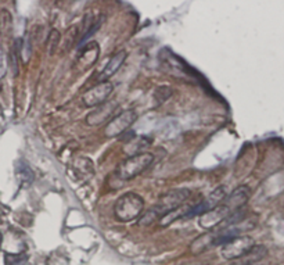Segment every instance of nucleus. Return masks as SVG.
<instances>
[{"instance_id": "obj_19", "label": "nucleus", "mask_w": 284, "mask_h": 265, "mask_svg": "<svg viewBox=\"0 0 284 265\" xmlns=\"http://www.w3.org/2000/svg\"><path fill=\"white\" fill-rule=\"evenodd\" d=\"M26 261H28V256L24 253H20V254L6 253L4 254V264L6 265H25Z\"/></svg>"}, {"instance_id": "obj_20", "label": "nucleus", "mask_w": 284, "mask_h": 265, "mask_svg": "<svg viewBox=\"0 0 284 265\" xmlns=\"http://www.w3.org/2000/svg\"><path fill=\"white\" fill-rule=\"evenodd\" d=\"M60 32L57 31V29H53L50 35H49L48 38V48H49V54L50 56H53L55 53V50L58 48V45H60Z\"/></svg>"}, {"instance_id": "obj_4", "label": "nucleus", "mask_w": 284, "mask_h": 265, "mask_svg": "<svg viewBox=\"0 0 284 265\" xmlns=\"http://www.w3.org/2000/svg\"><path fill=\"white\" fill-rule=\"evenodd\" d=\"M153 161H154V156L151 153L144 152L136 156H130L129 159L119 164V167L117 168V177L122 181L133 179L149 168Z\"/></svg>"}, {"instance_id": "obj_5", "label": "nucleus", "mask_w": 284, "mask_h": 265, "mask_svg": "<svg viewBox=\"0 0 284 265\" xmlns=\"http://www.w3.org/2000/svg\"><path fill=\"white\" fill-rule=\"evenodd\" d=\"M226 187L225 186H219L216 187L215 190L209 193L204 200H201L196 206H190L189 212L186 218H193V217H201L203 214L212 211L213 209H216L222 201L226 199Z\"/></svg>"}, {"instance_id": "obj_3", "label": "nucleus", "mask_w": 284, "mask_h": 265, "mask_svg": "<svg viewBox=\"0 0 284 265\" xmlns=\"http://www.w3.org/2000/svg\"><path fill=\"white\" fill-rule=\"evenodd\" d=\"M144 211V200L140 194L125 193L114 204V215L121 222H129L139 218Z\"/></svg>"}, {"instance_id": "obj_18", "label": "nucleus", "mask_w": 284, "mask_h": 265, "mask_svg": "<svg viewBox=\"0 0 284 265\" xmlns=\"http://www.w3.org/2000/svg\"><path fill=\"white\" fill-rule=\"evenodd\" d=\"M17 175L20 178V181H23V182H32V179H33V172H32V169L23 162V161H20L18 164H17Z\"/></svg>"}, {"instance_id": "obj_12", "label": "nucleus", "mask_w": 284, "mask_h": 265, "mask_svg": "<svg viewBox=\"0 0 284 265\" xmlns=\"http://www.w3.org/2000/svg\"><path fill=\"white\" fill-rule=\"evenodd\" d=\"M268 250L265 246H254L250 251H247L243 257L237 258L233 261V265H257L260 260L266 257Z\"/></svg>"}, {"instance_id": "obj_16", "label": "nucleus", "mask_w": 284, "mask_h": 265, "mask_svg": "<svg viewBox=\"0 0 284 265\" xmlns=\"http://www.w3.org/2000/svg\"><path fill=\"white\" fill-rule=\"evenodd\" d=\"M0 32L4 39H7L13 33V17L8 10L0 11Z\"/></svg>"}, {"instance_id": "obj_1", "label": "nucleus", "mask_w": 284, "mask_h": 265, "mask_svg": "<svg viewBox=\"0 0 284 265\" xmlns=\"http://www.w3.org/2000/svg\"><path fill=\"white\" fill-rule=\"evenodd\" d=\"M250 196H251V189L248 186H238L229 196H226V199L222 201L216 209L203 214L198 219V224L207 231H211L212 228L219 226L230 214L244 209L245 204L250 200Z\"/></svg>"}, {"instance_id": "obj_14", "label": "nucleus", "mask_w": 284, "mask_h": 265, "mask_svg": "<svg viewBox=\"0 0 284 265\" xmlns=\"http://www.w3.org/2000/svg\"><path fill=\"white\" fill-rule=\"evenodd\" d=\"M190 206H186L184 207V204L181 206L179 209L174 210V211H171V212H168L166 215L159 219V225L161 226H169L172 222L175 221H178V219H186V215H187V212H189Z\"/></svg>"}, {"instance_id": "obj_2", "label": "nucleus", "mask_w": 284, "mask_h": 265, "mask_svg": "<svg viewBox=\"0 0 284 265\" xmlns=\"http://www.w3.org/2000/svg\"><path fill=\"white\" fill-rule=\"evenodd\" d=\"M190 196H191V192H190V189H186V187H178V189H172L169 192L164 193L159 197L157 204L143 214L140 224L142 225H150L151 222H154L155 219H161L168 212H171V211H174V210L179 209L181 206H183Z\"/></svg>"}, {"instance_id": "obj_15", "label": "nucleus", "mask_w": 284, "mask_h": 265, "mask_svg": "<svg viewBox=\"0 0 284 265\" xmlns=\"http://www.w3.org/2000/svg\"><path fill=\"white\" fill-rule=\"evenodd\" d=\"M74 168L77 169V172L80 177L85 178H90L93 175V172H95L93 161L90 160V159H87V157H79V159H77L75 162H74Z\"/></svg>"}, {"instance_id": "obj_11", "label": "nucleus", "mask_w": 284, "mask_h": 265, "mask_svg": "<svg viewBox=\"0 0 284 265\" xmlns=\"http://www.w3.org/2000/svg\"><path fill=\"white\" fill-rule=\"evenodd\" d=\"M99 53H100V48H99V45H97L96 42L89 43L86 48L80 52V54H79V57H78L77 64H78L79 70H82V71L89 70V68H90V67H92V65L95 64L96 61H97V58H99Z\"/></svg>"}, {"instance_id": "obj_6", "label": "nucleus", "mask_w": 284, "mask_h": 265, "mask_svg": "<svg viewBox=\"0 0 284 265\" xmlns=\"http://www.w3.org/2000/svg\"><path fill=\"white\" fill-rule=\"evenodd\" d=\"M254 246H255V241L251 236H245V235L237 236L222 246V257L229 261H234L237 258L243 257Z\"/></svg>"}, {"instance_id": "obj_8", "label": "nucleus", "mask_w": 284, "mask_h": 265, "mask_svg": "<svg viewBox=\"0 0 284 265\" xmlns=\"http://www.w3.org/2000/svg\"><path fill=\"white\" fill-rule=\"evenodd\" d=\"M112 92H114V85L110 80L100 82L99 85L90 88L83 95V103L86 107H97V106L105 103Z\"/></svg>"}, {"instance_id": "obj_21", "label": "nucleus", "mask_w": 284, "mask_h": 265, "mask_svg": "<svg viewBox=\"0 0 284 265\" xmlns=\"http://www.w3.org/2000/svg\"><path fill=\"white\" fill-rule=\"evenodd\" d=\"M6 68H7V65H6V60H4V57H3L1 52H0V78L6 74Z\"/></svg>"}, {"instance_id": "obj_10", "label": "nucleus", "mask_w": 284, "mask_h": 265, "mask_svg": "<svg viewBox=\"0 0 284 265\" xmlns=\"http://www.w3.org/2000/svg\"><path fill=\"white\" fill-rule=\"evenodd\" d=\"M127 57L128 53L125 50H119L117 53H114L112 57L108 60V63L104 67V70L102 71V74H100V77H99L100 82H107L112 75H115L117 71L122 67V64L125 63Z\"/></svg>"}, {"instance_id": "obj_7", "label": "nucleus", "mask_w": 284, "mask_h": 265, "mask_svg": "<svg viewBox=\"0 0 284 265\" xmlns=\"http://www.w3.org/2000/svg\"><path fill=\"white\" fill-rule=\"evenodd\" d=\"M136 120H137V114L134 110H125V111L118 114L117 117H114L105 125L104 135L107 137H118L124 132H127L128 129L136 122Z\"/></svg>"}, {"instance_id": "obj_13", "label": "nucleus", "mask_w": 284, "mask_h": 265, "mask_svg": "<svg viewBox=\"0 0 284 265\" xmlns=\"http://www.w3.org/2000/svg\"><path fill=\"white\" fill-rule=\"evenodd\" d=\"M213 246V231H207L206 233L200 235L197 239H194L190 244V251L193 254H200L207 249Z\"/></svg>"}, {"instance_id": "obj_9", "label": "nucleus", "mask_w": 284, "mask_h": 265, "mask_svg": "<svg viewBox=\"0 0 284 265\" xmlns=\"http://www.w3.org/2000/svg\"><path fill=\"white\" fill-rule=\"evenodd\" d=\"M118 103L117 102H105L103 105L97 106V108L93 110L92 113L86 117V124L90 127H96V125H100L110 118L112 113L117 110Z\"/></svg>"}, {"instance_id": "obj_17", "label": "nucleus", "mask_w": 284, "mask_h": 265, "mask_svg": "<svg viewBox=\"0 0 284 265\" xmlns=\"http://www.w3.org/2000/svg\"><path fill=\"white\" fill-rule=\"evenodd\" d=\"M150 145V142H149V139L147 137H140V139H137V140H133V142H130L129 146L125 147V152H130L129 154L130 156H136V154H140L143 149H146L147 146Z\"/></svg>"}]
</instances>
